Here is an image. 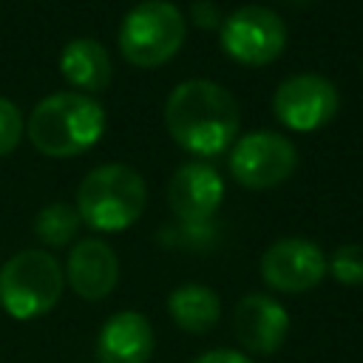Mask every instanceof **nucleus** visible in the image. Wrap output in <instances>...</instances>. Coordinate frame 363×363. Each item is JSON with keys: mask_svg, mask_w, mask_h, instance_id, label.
<instances>
[{"mask_svg": "<svg viewBox=\"0 0 363 363\" xmlns=\"http://www.w3.org/2000/svg\"><path fill=\"white\" fill-rule=\"evenodd\" d=\"M238 102L213 79H187L164 102V125L179 147L196 156L221 153L238 133Z\"/></svg>", "mask_w": 363, "mask_h": 363, "instance_id": "nucleus-1", "label": "nucleus"}, {"mask_svg": "<svg viewBox=\"0 0 363 363\" xmlns=\"http://www.w3.org/2000/svg\"><path fill=\"white\" fill-rule=\"evenodd\" d=\"M105 130V111L85 94H51L28 116L31 145L51 159L79 156L99 142Z\"/></svg>", "mask_w": 363, "mask_h": 363, "instance_id": "nucleus-2", "label": "nucleus"}, {"mask_svg": "<svg viewBox=\"0 0 363 363\" xmlns=\"http://www.w3.org/2000/svg\"><path fill=\"white\" fill-rule=\"evenodd\" d=\"M147 204L145 179L128 164H99L77 187L79 221L96 233H119L139 221Z\"/></svg>", "mask_w": 363, "mask_h": 363, "instance_id": "nucleus-3", "label": "nucleus"}, {"mask_svg": "<svg viewBox=\"0 0 363 363\" xmlns=\"http://www.w3.org/2000/svg\"><path fill=\"white\" fill-rule=\"evenodd\" d=\"M65 286L60 261L45 250H23L0 267V306L14 320L48 315Z\"/></svg>", "mask_w": 363, "mask_h": 363, "instance_id": "nucleus-4", "label": "nucleus"}, {"mask_svg": "<svg viewBox=\"0 0 363 363\" xmlns=\"http://www.w3.org/2000/svg\"><path fill=\"white\" fill-rule=\"evenodd\" d=\"M187 37L184 14L167 0L133 6L119 26V51L136 68H159L179 54Z\"/></svg>", "mask_w": 363, "mask_h": 363, "instance_id": "nucleus-5", "label": "nucleus"}, {"mask_svg": "<svg viewBox=\"0 0 363 363\" xmlns=\"http://www.w3.org/2000/svg\"><path fill=\"white\" fill-rule=\"evenodd\" d=\"M221 45L241 65H267L284 54L286 26L267 6H241L221 20Z\"/></svg>", "mask_w": 363, "mask_h": 363, "instance_id": "nucleus-6", "label": "nucleus"}, {"mask_svg": "<svg viewBox=\"0 0 363 363\" xmlns=\"http://www.w3.org/2000/svg\"><path fill=\"white\" fill-rule=\"evenodd\" d=\"M298 164L295 145L275 130H255L235 142L230 153V173L250 190L278 187L292 176Z\"/></svg>", "mask_w": 363, "mask_h": 363, "instance_id": "nucleus-7", "label": "nucleus"}, {"mask_svg": "<svg viewBox=\"0 0 363 363\" xmlns=\"http://www.w3.org/2000/svg\"><path fill=\"white\" fill-rule=\"evenodd\" d=\"M337 88L318 74H295L275 88L272 111L289 130H318L337 113Z\"/></svg>", "mask_w": 363, "mask_h": 363, "instance_id": "nucleus-8", "label": "nucleus"}, {"mask_svg": "<svg viewBox=\"0 0 363 363\" xmlns=\"http://www.w3.org/2000/svg\"><path fill=\"white\" fill-rule=\"evenodd\" d=\"M326 275V255L315 241L306 238H278L261 255V278L269 289L301 295L315 289Z\"/></svg>", "mask_w": 363, "mask_h": 363, "instance_id": "nucleus-9", "label": "nucleus"}, {"mask_svg": "<svg viewBox=\"0 0 363 363\" xmlns=\"http://www.w3.org/2000/svg\"><path fill=\"white\" fill-rule=\"evenodd\" d=\"M224 199V182L216 167L207 162H187L182 164L170 184H167V201L170 210L190 227H199L216 216Z\"/></svg>", "mask_w": 363, "mask_h": 363, "instance_id": "nucleus-10", "label": "nucleus"}, {"mask_svg": "<svg viewBox=\"0 0 363 363\" xmlns=\"http://www.w3.org/2000/svg\"><path fill=\"white\" fill-rule=\"evenodd\" d=\"M233 326L238 343L252 354H275L289 332V315L286 309L261 292H250L235 303Z\"/></svg>", "mask_w": 363, "mask_h": 363, "instance_id": "nucleus-11", "label": "nucleus"}, {"mask_svg": "<svg viewBox=\"0 0 363 363\" xmlns=\"http://www.w3.org/2000/svg\"><path fill=\"white\" fill-rule=\"evenodd\" d=\"M65 281L82 301H102L119 281V258L102 238H82L68 252Z\"/></svg>", "mask_w": 363, "mask_h": 363, "instance_id": "nucleus-12", "label": "nucleus"}, {"mask_svg": "<svg viewBox=\"0 0 363 363\" xmlns=\"http://www.w3.org/2000/svg\"><path fill=\"white\" fill-rule=\"evenodd\" d=\"M153 326L142 312L125 309L111 315L96 335L99 363H147L153 357Z\"/></svg>", "mask_w": 363, "mask_h": 363, "instance_id": "nucleus-13", "label": "nucleus"}, {"mask_svg": "<svg viewBox=\"0 0 363 363\" xmlns=\"http://www.w3.org/2000/svg\"><path fill=\"white\" fill-rule=\"evenodd\" d=\"M60 71L68 79V85L79 91H102L111 82V57L102 43L91 37H77L65 43L60 54Z\"/></svg>", "mask_w": 363, "mask_h": 363, "instance_id": "nucleus-14", "label": "nucleus"}, {"mask_svg": "<svg viewBox=\"0 0 363 363\" xmlns=\"http://www.w3.org/2000/svg\"><path fill=\"white\" fill-rule=\"evenodd\" d=\"M167 312L182 332L204 335L221 318V301L204 284H182L167 295Z\"/></svg>", "mask_w": 363, "mask_h": 363, "instance_id": "nucleus-15", "label": "nucleus"}, {"mask_svg": "<svg viewBox=\"0 0 363 363\" xmlns=\"http://www.w3.org/2000/svg\"><path fill=\"white\" fill-rule=\"evenodd\" d=\"M77 230H79V213L65 201L45 204L34 218V233L48 247H65L77 235Z\"/></svg>", "mask_w": 363, "mask_h": 363, "instance_id": "nucleus-16", "label": "nucleus"}, {"mask_svg": "<svg viewBox=\"0 0 363 363\" xmlns=\"http://www.w3.org/2000/svg\"><path fill=\"white\" fill-rule=\"evenodd\" d=\"M326 269L332 272L337 284L360 286L363 284V244H340L326 261Z\"/></svg>", "mask_w": 363, "mask_h": 363, "instance_id": "nucleus-17", "label": "nucleus"}, {"mask_svg": "<svg viewBox=\"0 0 363 363\" xmlns=\"http://www.w3.org/2000/svg\"><path fill=\"white\" fill-rule=\"evenodd\" d=\"M20 136H23V116H20V108L0 96V156L11 153L17 145H20Z\"/></svg>", "mask_w": 363, "mask_h": 363, "instance_id": "nucleus-18", "label": "nucleus"}, {"mask_svg": "<svg viewBox=\"0 0 363 363\" xmlns=\"http://www.w3.org/2000/svg\"><path fill=\"white\" fill-rule=\"evenodd\" d=\"M190 17L199 28H221V14H218L216 3H210V0H196L190 6Z\"/></svg>", "mask_w": 363, "mask_h": 363, "instance_id": "nucleus-19", "label": "nucleus"}, {"mask_svg": "<svg viewBox=\"0 0 363 363\" xmlns=\"http://www.w3.org/2000/svg\"><path fill=\"white\" fill-rule=\"evenodd\" d=\"M190 363H252V360L244 352H235V349H210V352L199 354Z\"/></svg>", "mask_w": 363, "mask_h": 363, "instance_id": "nucleus-20", "label": "nucleus"}]
</instances>
